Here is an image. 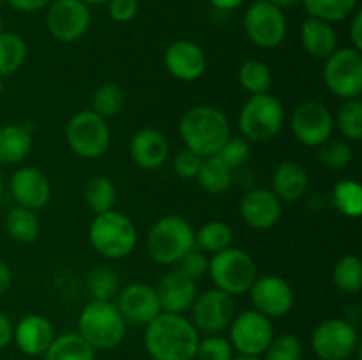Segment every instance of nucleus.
<instances>
[{
	"label": "nucleus",
	"mask_w": 362,
	"mask_h": 360,
	"mask_svg": "<svg viewBox=\"0 0 362 360\" xmlns=\"http://www.w3.org/2000/svg\"><path fill=\"white\" fill-rule=\"evenodd\" d=\"M300 42L308 55L325 60L338 49V32L334 23L310 16L300 25Z\"/></svg>",
	"instance_id": "nucleus-24"
},
{
	"label": "nucleus",
	"mask_w": 362,
	"mask_h": 360,
	"mask_svg": "<svg viewBox=\"0 0 362 360\" xmlns=\"http://www.w3.org/2000/svg\"><path fill=\"white\" fill-rule=\"evenodd\" d=\"M292 134L300 145L310 148H318L322 143L332 138L334 131V116L331 109L320 101H303L296 106L290 120Z\"/></svg>",
	"instance_id": "nucleus-14"
},
{
	"label": "nucleus",
	"mask_w": 362,
	"mask_h": 360,
	"mask_svg": "<svg viewBox=\"0 0 362 360\" xmlns=\"http://www.w3.org/2000/svg\"><path fill=\"white\" fill-rule=\"evenodd\" d=\"M247 39L258 48L271 49L281 44L286 37L285 13L267 0H257L247 7L243 18Z\"/></svg>",
	"instance_id": "nucleus-12"
},
{
	"label": "nucleus",
	"mask_w": 362,
	"mask_h": 360,
	"mask_svg": "<svg viewBox=\"0 0 362 360\" xmlns=\"http://www.w3.org/2000/svg\"><path fill=\"white\" fill-rule=\"evenodd\" d=\"M45 360H95V349L78 332L55 335L46 349Z\"/></svg>",
	"instance_id": "nucleus-27"
},
{
	"label": "nucleus",
	"mask_w": 362,
	"mask_h": 360,
	"mask_svg": "<svg viewBox=\"0 0 362 360\" xmlns=\"http://www.w3.org/2000/svg\"><path fill=\"white\" fill-rule=\"evenodd\" d=\"M350 41H352V48L362 52V11L357 9L356 13L350 16Z\"/></svg>",
	"instance_id": "nucleus-48"
},
{
	"label": "nucleus",
	"mask_w": 362,
	"mask_h": 360,
	"mask_svg": "<svg viewBox=\"0 0 362 360\" xmlns=\"http://www.w3.org/2000/svg\"><path fill=\"white\" fill-rule=\"evenodd\" d=\"M285 126V108L276 95L255 94L244 102L239 113V129L244 140L271 141Z\"/></svg>",
	"instance_id": "nucleus-6"
},
{
	"label": "nucleus",
	"mask_w": 362,
	"mask_h": 360,
	"mask_svg": "<svg viewBox=\"0 0 362 360\" xmlns=\"http://www.w3.org/2000/svg\"><path fill=\"white\" fill-rule=\"evenodd\" d=\"M126 325L112 300H90L78 318V334L94 349H113L122 342Z\"/></svg>",
	"instance_id": "nucleus-3"
},
{
	"label": "nucleus",
	"mask_w": 362,
	"mask_h": 360,
	"mask_svg": "<svg viewBox=\"0 0 362 360\" xmlns=\"http://www.w3.org/2000/svg\"><path fill=\"white\" fill-rule=\"evenodd\" d=\"M230 344L239 355L262 356L274 337V325L271 318L250 309L235 314L228 327Z\"/></svg>",
	"instance_id": "nucleus-11"
},
{
	"label": "nucleus",
	"mask_w": 362,
	"mask_h": 360,
	"mask_svg": "<svg viewBox=\"0 0 362 360\" xmlns=\"http://www.w3.org/2000/svg\"><path fill=\"white\" fill-rule=\"evenodd\" d=\"M332 281L339 292L346 295H357L362 289V263L356 254L339 258L332 270Z\"/></svg>",
	"instance_id": "nucleus-34"
},
{
	"label": "nucleus",
	"mask_w": 362,
	"mask_h": 360,
	"mask_svg": "<svg viewBox=\"0 0 362 360\" xmlns=\"http://www.w3.org/2000/svg\"><path fill=\"white\" fill-rule=\"evenodd\" d=\"M6 2L20 13H37V11L46 9L52 0H6Z\"/></svg>",
	"instance_id": "nucleus-47"
},
{
	"label": "nucleus",
	"mask_w": 362,
	"mask_h": 360,
	"mask_svg": "<svg viewBox=\"0 0 362 360\" xmlns=\"http://www.w3.org/2000/svg\"><path fill=\"white\" fill-rule=\"evenodd\" d=\"M306 7L308 14L313 18L338 23L346 20L357 11L359 0H300Z\"/></svg>",
	"instance_id": "nucleus-35"
},
{
	"label": "nucleus",
	"mask_w": 362,
	"mask_h": 360,
	"mask_svg": "<svg viewBox=\"0 0 362 360\" xmlns=\"http://www.w3.org/2000/svg\"><path fill=\"white\" fill-rule=\"evenodd\" d=\"M124 104H126V94L120 85L106 81V83L99 85L94 90L90 99V109L98 113L103 119H110L115 116L117 113L122 112Z\"/></svg>",
	"instance_id": "nucleus-33"
},
{
	"label": "nucleus",
	"mask_w": 362,
	"mask_h": 360,
	"mask_svg": "<svg viewBox=\"0 0 362 360\" xmlns=\"http://www.w3.org/2000/svg\"><path fill=\"white\" fill-rule=\"evenodd\" d=\"M83 198L87 207L92 210V214H103V212L113 210V207H115L117 187L108 176L95 175L88 179V182L85 184Z\"/></svg>",
	"instance_id": "nucleus-30"
},
{
	"label": "nucleus",
	"mask_w": 362,
	"mask_h": 360,
	"mask_svg": "<svg viewBox=\"0 0 362 360\" xmlns=\"http://www.w3.org/2000/svg\"><path fill=\"white\" fill-rule=\"evenodd\" d=\"M90 27V9L81 0H52L46 7V28L60 42H74Z\"/></svg>",
	"instance_id": "nucleus-15"
},
{
	"label": "nucleus",
	"mask_w": 362,
	"mask_h": 360,
	"mask_svg": "<svg viewBox=\"0 0 362 360\" xmlns=\"http://www.w3.org/2000/svg\"><path fill=\"white\" fill-rule=\"evenodd\" d=\"M66 141L78 157L98 159L108 152L112 133L106 119L92 109H81L67 122Z\"/></svg>",
	"instance_id": "nucleus-8"
},
{
	"label": "nucleus",
	"mask_w": 362,
	"mask_h": 360,
	"mask_svg": "<svg viewBox=\"0 0 362 360\" xmlns=\"http://www.w3.org/2000/svg\"><path fill=\"white\" fill-rule=\"evenodd\" d=\"M332 203L350 219L361 217L362 214V187L357 180H339L332 187Z\"/></svg>",
	"instance_id": "nucleus-36"
},
{
	"label": "nucleus",
	"mask_w": 362,
	"mask_h": 360,
	"mask_svg": "<svg viewBox=\"0 0 362 360\" xmlns=\"http://www.w3.org/2000/svg\"><path fill=\"white\" fill-rule=\"evenodd\" d=\"M9 187L18 207L30 208L34 212L45 208L52 198V184L48 175L34 166L18 168L11 176Z\"/></svg>",
	"instance_id": "nucleus-19"
},
{
	"label": "nucleus",
	"mask_w": 362,
	"mask_h": 360,
	"mask_svg": "<svg viewBox=\"0 0 362 360\" xmlns=\"http://www.w3.org/2000/svg\"><path fill=\"white\" fill-rule=\"evenodd\" d=\"M129 155L141 169H159L170 155V143L165 134L152 127H145L133 134L129 141Z\"/></svg>",
	"instance_id": "nucleus-22"
},
{
	"label": "nucleus",
	"mask_w": 362,
	"mask_h": 360,
	"mask_svg": "<svg viewBox=\"0 0 362 360\" xmlns=\"http://www.w3.org/2000/svg\"><path fill=\"white\" fill-rule=\"evenodd\" d=\"M219 159L228 166L230 169L235 172L237 168L244 166L247 162V159L251 157V147L250 141L244 140V138H233L230 136L228 140L225 141L221 148H219L218 154Z\"/></svg>",
	"instance_id": "nucleus-43"
},
{
	"label": "nucleus",
	"mask_w": 362,
	"mask_h": 360,
	"mask_svg": "<svg viewBox=\"0 0 362 360\" xmlns=\"http://www.w3.org/2000/svg\"><path fill=\"white\" fill-rule=\"evenodd\" d=\"M159 306L163 313L184 314L191 309L194 299L198 295L197 281L184 275L179 268L170 270L161 277V281L156 286Z\"/></svg>",
	"instance_id": "nucleus-21"
},
{
	"label": "nucleus",
	"mask_w": 362,
	"mask_h": 360,
	"mask_svg": "<svg viewBox=\"0 0 362 360\" xmlns=\"http://www.w3.org/2000/svg\"><path fill=\"white\" fill-rule=\"evenodd\" d=\"M310 187V173L296 161L278 164L271 179V191L279 201H297Z\"/></svg>",
	"instance_id": "nucleus-25"
},
{
	"label": "nucleus",
	"mask_w": 362,
	"mask_h": 360,
	"mask_svg": "<svg viewBox=\"0 0 362 360\" xmlns=\"http://www.w3.org/2000/svg\"><path fill=\"white\" fill-rule=\"evenodd\" d=\"M6 229L14 242L32 244L41 233V222L37 214L30 208L14 207L6 215Z\"/></svg>",
	"instance_id": "nucleus-29"
},
{
	"label": "nucleus",
	"mask_w": 362,
	"mask_h": 360,
	"mask_svg": "<svg viewBox=\"0 0 362 360\" xmlns=\"http://www.w3.org/2000/svg\"><path fill=\"white\" fill-rule=\"evenodd\" d=\"M324 81L339 99H359L362 94V55L356 48H338L325 59Z\"/></svg>",
	"instance_id": "nucleus-10"
},
{
	"label": "nucleus",
	"mask_w": 362,
	"mask_h": 360,
	"mask_svg": "<svg viewBox=\"0 0 362 360\" xmlns=\"http://www.w3.org/2000/svg\"><path fill=\"white\" fill-rule=\"evenodd\" d=\"M232 360H264L260 356H247V355H239V356H233Z\"/></svg>",
	"instance_id": "nucleus-54"
},
{
	"label": "nucleus",
	"mask_w": 362,
	"mask_h": 360,
	"mask_svg": "<svg viewBox=\"0 0 362 360\" xmlns=\"http://www.w3.org/2000/svg\"><path fill=\"white\" fill-rule=\"evenodd\" d=\"M247 293L253 309L271 320L288 314L296 302V293L290 282L274 274L258 275Z\"/></svg>",
	"instance_id": "nucleus-16"
},
{
	"label": "nucleus",
	"mask_w": 362,
	"mask_h": 360,
	"mask_svg": "<svg viewBox=\"0 0 362 360\" xmlns=\"http://www.w3.org/2000/svg\"><path fill=\"white\" fill-rule=\"evenodd\" d=\"M179 270L189 279L197 281V279L204 277L209 272V258L204 251L193 247L187 251L182 258L179 260Z\"/></svg>",
	"instance_id": "nucleus-44"
},
{
	"label": "nucleus",
	"mask_w": 362,
	"mask_h": 360,
	"mask_svg": "<svg viewBox=\"0 0 362 360\" xmlns=\"http://www.w3.org/2000/svg\"><path fill=\"white\" fill-rule=\"evenodd\" d=\"M11 284H13V274H11L6 261L0 260V296L9 292Z\"/></svg>",
	"instance_id": "nucleus-50"
},
{
	"label": "nucleus",
	"mask_w": 362,
	"mask_h": 360,
	"mask_svg": "<svg viewBox=\"0 0 362 360\" xmlns=\"http://www.w3.org/2000/svg\"><path fill=\"white\" fill-rule=\"evenodd\" d=\"M165 67L175 80L194 81L207 71V55L200 44L189 39H177L165 49Z\"/></svg>",
	"instance_id": "nucleus-18"
},
{
	"label": "nucleus",
	"mask_w": 362,
	"mask_h": 360,
	"mask_svg": "<svg viewBox=\"0 0 362 360\" xmlns=\"http://www.w3.org/2000/svg\"><path fill=\"white\" fill-rule=\"evenodd\" d=\"M87 289L92 300H112L120 292V279L115 270L98 267L87 277Z\"/></svg>",
	"instance_id": "nucleus-39"
},
{
	"label": "nucleus",
	"mask_w": 362,
	"mask_h": 360,
	"mask_svg": "<svg viewBox=\"0 0 362 360\" xmlns=\"http://www.w3.org/2000/svg\"><path fill=\"white\" fill-rule=\"evenodd\" d=\"M0 32H4V23H2V18H0Z\"/></svg>",
	"instance_id": "nucleus-57"
},
{
	"label": "nucleus",
	"mask_w": 362,
	"mask_h": 360,
	"mask_svg": "<svg viewBox=\"0 0 362 360\" xmlns=\"http://www.w3.org/2000/svg\"><path fill=\"white\" fill-rule=\"evenodd\" d=\"M138 2H148V0H138Z\"/></svg>",
	"instance_id": "nucleus-58"
},
{
	"label": "nucleus",
	"mask_w": 362,
	"mask_h": 360,
	"mask_svg": "<svg viewBox=\"0 0 362 360\" xmlns=\"http://www.w3.org/2000/svg\"><path fill=\"white\" fill-rule=\"evenodd\" d=\"M239 81L244 90L251 95L265 94L271 90L272 85L271 69L262 60H246L239 67Z\"/></svg>",
	"instance_id": "nucleus-37"
},
{
	"label": "nucleus",
	"mask_w": 362,
	"mask_h": 360,
	"mask_svg": "<svg viewBox=\"0 0 362 360\" xmlns=\"http://www.w3.org/2000/svg\"><path fill=\"white\" fill-rule=\"evenodd\" d=\"M264 360H303V342L293 334L274 335Z\"/></svg>",
	"instance_id": "nucleus-41"
},
{
	"label": "nucleus",
	"mask_w": 362,
	"mask_h": 360,
	"mask_svg": "<svg viewBox=\"0 0 362 360\" xmlns=\"http://www.w3.org/2000/svg\"><path fill=\"white\" fill-rule=\"evenodd\" d=\"M2 2H4V0H0V6H2Z\"/></svg>",
	"instance_id": "nucleus-59"
},
{
	"label": "nucleus",
	"mask_w": 362,
	"mask_h": 360,
	"mask_svg": "<svg viewBox=\"0 0 362 360\" xmlns=\"http://www.w3.org/2000/svg\"><path fill=\"white\" fill-rule=\"evenodd\" d=\"M200 332L184 314L161 313L145 327L144 344L152 360H194Z\"/></svg>",
	"instance_id": "nucleus-1"
},
{
	"label": "nucleus",
	"mask_w": 362,
	"mask_h": 360,
	"mask_svg": "<svg viewBox=\"0 0 362 360\" xmlns=\"http://www.w3.org/2000/svg\"><path fill=\"white\" fill-rule=\"evenodd\" d=\"M283 214L281 201L271 189L255 187L240 200V217L250 228L271 229L279 222Z\"/></svg>",
	"instance_id": "nucleus-20"
},
{
	"label": "nucleus",
	"mask_w": 362,
	"mask_h": 360,
	"mask_svg": "<svg viewBox=\"0 0 362 360\" xmlns=\"http://www.w3.org/2000/svg\"><path fill=\"white\" fill-rule=\"evenodd\" d=\"M202 161H204V157L198 155L197 152L189 150V148H182V150L177 152L175 157H173V172H175L180 179H197Z\"/></svg>",
	"instance_id": "nucleus-45"
},
{
	"label": "nucleus",
	"mask_w": 362,
	"mask_h": 360,
	"mask_svg": "<svg viewBox=\"0 0 362 360\" xmlns=\"http://www.w3.org/2000/svg\"><path fill=\"white\" fill-rule=\"evenodd\" d=\"M194 247V229L179 215H165L148 229L147 253L156 263L177 265Z\"/></svg>",
	"instance_id": "nucleus-5"
},
{
	"label": "nucleus",
	"mask_w": 362,
	"mask_h": 360,
	"mask_svg": "<svg viewBox=\"0 0 362 360\" xmlns=\"http://www.w3.org/2000/svg\"><path fill=\"white\" fill-rule=\"evenodd\" d=\"M233 232L225 221H209L194 232V247L205 254H216L232 247Z\"/></svg>",
	"instance_id": "nucleus-32"
},
{
	"label": "nucleus",
	"mask_w": 362,
	"mask_h": 360,
	"mask_svg": "<svg viewBox=\"0 0 362 360\" xmlns=\"http://www.w3.org/2000/svg\"><path fill=\"white\" fill-rule=\"evenodd\" d=\"M4 193V180H2V173H0V198H2Z\"/></svg>",
	"instance_id": "nucleus-56"
},
{
	"label": "nucleus",
	"mask_w": 362,
	"mask_h": 360,
	"mask_svg": "<svg viewBox=\"0 0 362 360\" xmlns=\"http://www.w3.org/2000/svg\"><path fill=\"white\" fill-rule=\"evenodd\" d=\"M55 339L52 321L41 314H27L14 325V337L18 349L28 356H42Z\"/></svg>",
	"instance_id": "nucleus-23"
},
{
	"label": "nucleus",
	"mask_w": 362,
	"mask_h": 360,
	"mask_svg": "<svg viewBox=\"0 0 362 360\" xmlns=\"http://www.w3.org/2000/svg\"><path fill=\"white\" fill-rule=\"evenodd\" d=\"M209 2H211L212 6L219 11H233V9H237V7L243 6L246 0H209Z\"/></svg>",
	"instance_id": "nucleus-51"
},
{
	"label": "nucleus",
	"mask_w": 362,
	"mask_h": 360,
	"mask_svg": "<svg viewBox=\"0 0 362 360\" xmlns=\"http://www.w3.org/2000/svg\"><path fill=\"white\" fill-rule=\"evenodd\" d=\"M336 127L349 143L362 140V102L361 99H349L341 104L336 115Z\"/></svg>",
	"instance_id": "nucleus-38"
},
{
	"label": "nucleus",
	"mask_w": 362,
	"mask_h": 360,
	"mask_svg": "<svg viewBox=\"0 0 362 360\" xmlns=\"http://www.w3.org/2000/svg\"><path fill=\"white\" fill-rule=\"evenodd\" d=\"M4 90H6V85H4V80H2V78H0V97H2Z\"/></svg>",
	"instance_id": "nucleus-55"
},
{
	"label": "nucleus",
	"mask_w": 362,
	"mask_h": 360,
	"mask_svg": "<svg viewBox=\"0 0 362 360\" xmlns=\"http://www.w3.org/2000/svg\"><path fill=\"white\" fill-rule=\"evenodd\" d=\"M318 161L329 169L341 172L354 161V148L349 141L327 140L318 147Z\"/></svg>",
	"instance_id": "nucleus-40"
},
{
	"label": "nucleus",
	"mask_w": 362,
	"mask_h": 360,
	"mask_svg": "<svg viewBox=\"0 0 362 360\" xmlns=\"http://www.w3.org/2000/svg\"><path fill=\"white\" fill-rule=\"evenodd\" d=\"M14 325L7 314L0 311V349H6L13 342Z\"/></svg>",
	"instance_id": "nucleus-49"
},
{
	"label": "nucleus",
	"mask_w": 362,
	"mask_h": 360,
	"mask_svg": "<svg viewBox=\"0 0 362 360\" xmlns=\"http://www.w3.org/2000/svg\"><path fill=\"white\" fill-rule=\"evenodd\" d=\"M81 2H85L87 6H105L110 0H81Z\"/></svg>",
	"instance_id": "nucleus-53"
},
{
	"label": "nucleus",
	"mask_w": 362,
	"mask_h": 360,
	"mask_svg": "<svg viewBox=\"0 0 362 360\" xmlns=\"http://www.w3.org/2000/svg\"><path fill=\"white\" fill-rule=\"evenodd\" d=\"M197 180L205 193L218 196V194L226 193L232 186L233 169H230L218 155H209L202 161Z\"/></svg>",
	"instance_id": "nucleus-28"
},
{
	"label": "nucleus",
	"mask_w": 362,
	"mask_h": 360,
	"mask_svg": "<svg viewBox=\"0 0 362 360\" xmlns=\"http://www.w3.org/2000/svg\"><path fill=\"white\" fill-rule=\"evenodd\" d=\"M117 299V309L122 314L124 321L138 327H147L152 320L163 313L159 306L156 288L145 282H133L120 289Z\"/></svg>",
	"instance_id": "nucleus-17"
},
{
	"label": "nucleus",
	"mask_w": 362,
	"mask_h": 360,
	"mask_svg": "<svg viewBox=\"0 0 362 360\" xmlns=\"http://www.w3.org/2000/svg\"><path fill=\"white\" fill-rule=\"evenodd\" d=\"M32 127L25 124L0 126V164H18L32 152Z\"/></svg>",
	"instance_id": "nucleus-26"
},
{
	"label": "nucleus",
	"mask_w": 362,
	"mask_h": 360,
	"mask_svg": "<svg viewBox=\"0 0 362 360\" xmlns=\"http://www.w3.org/2000/svg\"><path fill=\"white\" fill-rule=\"evenodd\" d=\"M140 9L138 0H110L108 2V14L117 23H127L134 20Z\"/></svg>",
	"instance_id": "nucleus-46"
},
{
	"label": "nucleus",
	"mask_w": 362,
	"mask_h": 360,
	"mask_svg": "<svg viewBox=\"0 0 362 360\" xmlns=\"http://www.w3.org/2000/svg\"><path fill=\"white\" fill-rule=\"evenodd\" d=\"M311 348L320 360H350L359 352V332L345 318H329L311 334Z\"/></svg>",
	"instance_id": "nucleus-9"
},
{
	"label": "nucleus",
	"mask_w": 362,
	"mask_h": 360,
	"mask_svg": "<svg viewBox=\"0 0 362 360\" xmlns=\"http://www.w3.org/2000/svg\"><path fill=\"white\" fill-rule=\"evenodd\" d=\"M88 240L101 256L108 260H120L134 251L138 232L134 222L126 214L108 210L94 215L88 226Z\"/></svg>",
	"instance_id": "nucleus-4"
},
{
	"label": "nucleus",
	"mask_w": 362,
	"mask_h": 360,
	"mask_svg": "<svg viewBox=\"0 0 362 360\" xmlns=\"http://www.w3.org/2000/svg\"><path fill=\"white\" fill-rule=\"evenodd\" d=\"M189 311L191 323L205 335L221 334L225 328L230 327L237 314L233 296L218 288L198 293Z\"/></svg>",
	"instance_id": "nucleus-13"
},
{
	"label": "nucleus",
	"mask_w": 362,
	"mask_h": 360,
	"mask_svg": "<svg viewBox=\"0 0 362 360\" xmlns=\"http://www.w3.org/2000/svg\"><path fill=\"white\" fill-rule=\"evenodd\" d=\"M28 48L21 35L14 32H0V78L11 76L23 67Z\"/></svg>",
	"instance_id": "nucleus-31"
},
{
	"label": "nucleus",
	"mask_w": 362,
	"mask_h": 360,
	"mask_svg": "<svg viewBox=\"0 0 362 360\" xmlns=\"http://www.w3.org/2000/svg\"><path fill=\"white\" fill-rule=\"evenodd\" d=\"M235 356V349L230 344L226 337H221L219 334L205 335L200 337L197 348V360H232Z\"/></svg>",
	"instance_id": "nucleus-42"
},
{
	"label": "nucleus",
	"mask_w": 362,
	"mask_h": 360,
	"mask_svg": "<svg viewBox=\"0 0 362 360\" xmlns=\"http://www.w3.org/2000/svg\"><path fill=\"white\" fill-rule=\"evenodd\" d=\"M209 275L218 289L232 296L250 292L258 277L257 263L253 258L239 247H228L209 258Z\"/></svg>",
	"instance_id": "nucleus-7"
},
{
	"label": "nucleus",
	"mask_w": 362,
	"mask_h": 360,
	"mask_svg": "<svg viewBox=\"0 0 362 360\" xmlns=\"http://www.w3.org/2000/svg\"><path fill=\"white\" fill-rule=\"evenodd\" d=\"M269 4H272L274 7H278V9L285 11V9H290V7H296L297 4H300V0H267Z\"/></svg>",
	"instance_id": "nucleus-52"
},
{
	"label": "nucleus",
	"mask_w": 362,
	"mask_h": 360,
	"mask_svg": "<svg viewBox=\"0 0 362 360\" xmlns=\"http://www.w3.org/2000/svg\"><path fill=\"white\" fill-rule=\"evenodd\" d=\"M179 134L184 148L197 152L202 157L216 155L225 141L232 136L230 120L216 106L198 104L187 109L179 122Z\"/></svg>",
	"instance_id": "nucleus-2"
}]
</instances>
